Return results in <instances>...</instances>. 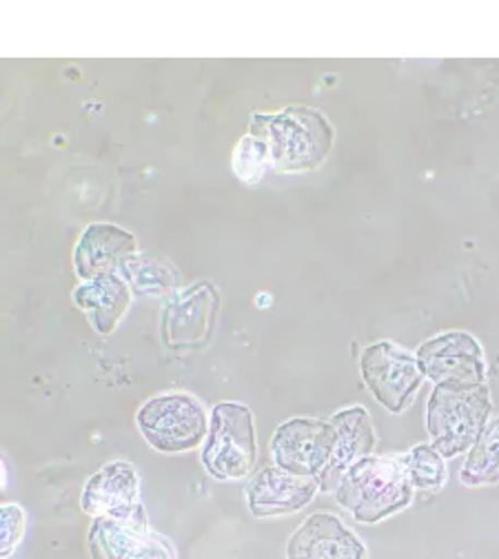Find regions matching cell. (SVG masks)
Returning <instances> with one entry per match:
<instances>
[{
	"instance_id": "1",
	"label": "cell",
	"mask_w": 499,
	"mask_h": 559,
	"mask_svg": "<svg viewBox=\"0 0 499 559\" xmlns=\"http://www.w3.org/2000/svg\"><path fill=\"white\" fill-rule=\"evenodd\" d=\"M251 133L269 143L271 163L277 174L318 169L331 154L333 127L324 114L311 107H287L277 114H256Z\"/></svg>"
},
{
	"instance_id": "2",
	"label": "cell",
	"mask_w": 499,
	"mask_h": 559,
	"mask_svg": "<svg viewBox=\"0 0 499 559\" xmlns=\"http://www.w3.org/2000/svg\"><path fill=\"white\" fill-rule=\"evenodd\" d=\"M335 500L355 522L378 524L413 502V486L400 460L369 455L346 471Z\"/></svg>"
},
{
	"instance_id": "3",
	"label": "cell",
	"mask_w": 499,
	"mask_h": 559,
	"mask_svg": "<svg viewBox=\"0 0 499 559\" xmlns=\"http://www.w3.org/2000/svg\"><path fill=\"white\" fill-rule=\"evenodd\" d=\"M492 411L490 393L484 384L455 389L436 386L426 404V431L444 460L458 457L477 442Z\"/></svg>"
},
{
	"instance_id": "4",
	"label": "cell",
	"mask_w": 499,
	"mask_h": 559,
	"mask_svg": "<svg viewBox=\"0 0 499 559\" xmlns=\"http://www.w3.org/2000/svg\"><path fill=\"white\" fill-rule=\"evenodd\" d=\"M200 460L206 473L221 481H236L251 475L258 460V442L249 406L221 402L211 408Z\"/></svg>"
},
{
	"instance_id": "5",
	"label": "cell",
	"mask_w": 499,
	"mask_h": 559,
	"mask_svg": "<svg viewBox=\"0 0 499 559\" xmlns=\"http://www.w3.org/2000/svg\"><path fill=\"white\" fill-rule=\"evenodd\" d=\"M135 425L158 453L176 455L198 449L209 433V415L189 393H163L140 406Z\"/></svg>"
},
{
	"instance_id": "6",
	"label": "cell",
	"mask_w": 499,
	"mask_h": 559,
	"mask_svg": "<svg viewBox=\"0 0 499 559\" xmlns=\"http://www.w3.org/2000/svg\"><path fill=\"white\" fill-rule=\"evenodd\" d=\"M360 373L369 391L389 413H404L424 382L417 358L393 342L367 346L360 358Z\"/></svg>"
},
{
	"instance_id": "7",
	"label": "cell",
	"mask_w": 499,
	"mask_h": 559,
	"mask_svg": "<svg viewBox=\"0 0 499 559\" xmlns=\"http://www.w3.org/2000/svg\"><path fill=\"white\" fill-rule=\"evenodd\" d=\"M417 365L436 386L468 389L484 384L486 362L479 342L466 331H447L417 348Z\"/></svg>"
},
{
	"instance_id": "8",
	"label": "cell",
	"mask_w": 499,
	"mask_h": 559,
	"mask_svg": "<svg viewBox=\"0 0 499 559\" xmlns=\"http://www.w3.org/2000/svg\"><path fill=\"white\" fill-rule=\"evenodd\" d=\"M331 423L313 417H294L282 423L271 440V455L277 468L302 477H318L335 449Z\"/></svg>"
},
{
	"instance_id": "9",
	"label": "cell",
	"mask_w": 499,
	"mask_h": 559,
	"mask_svg": "<svg viewBox=\"0 0 499 559\" xmlns=\"http://www.w3.org/2000/svg\"><path fill=\"white\" fill-rule=\"evenodd\" d=\"M320 491L316 477L294 475L277 466L258 471L247 484V507L253 518H280L302 511Z\"/></svg>"
},
{
	"instance_id": "10",
	"label": "cell",
	"mask_w": 499,
	"mask_h": 559,
	"mask_svg": "<svg viewBox=\"0 0 499 559\" xmlns=\"http://www.w3.org/2000/svg\"><path fill=\"white\" fill-rule=\"evenodd\" d=\"M81 509L92 518L131 520L142 511L140 475L131 462H109L83 488Z\"/></svg>"
},
{
	"instance_id": "11",
	"label": "cell",
	"mask_w": 499,
	"mask_h": 559,
	"mask_svg": "<svg viewBox=\"0 0 499 559\" xmlns=\"http://www.w3.org/2000/svg\"><path fill=\"white\" fill-rule=\"evenodd\" d=\"M329 423L335 429V449L329 464L316 477L320 484V491L331 493L340 486L342 477L351 466L360 460L369 457L376 449V429L371 423V415L365 406H348L331 415Z\"/></svg>"
},
{
	"instance_id": "12",
	"label": "cell",
	"mask_w": 499,
	"mask_h": 559,
	"mask_svg": "<svg viewBox=\"0 0 499 559\" xmlns=\"http://www.w3.org/2000/svg\"><path fill=\"white\" fill-rule=\"evenodd\" d=\"M367 546L340 518L311 515L289 539L287 559H367Z\"/></svg>"
},
{
	"instance_id": "13",
	"label": "cell",
	"mask_w": 499,
	"mask_h": 559,
	"mask_svg": "<svg viewBox=\"0 0 499 559\" xmlns=\"http://www.w3.org/2000/svg\"><path fill=\"white\" fill-rule=\"evenodd\" d=\"M133 253H138V242L131 231L111 223H94L83 231L74 249V269L83 283H90L118 273L120 264Z\"/></svg>"
},
{
	"instance_id": "14",
	"label": "cell",
	"mask_w": 499,
	"mask_h": 559,
	"mask_svg": "<svg viewBox=\"0 0 499 559\" xmlns=\"http://www.w3.org/2000/svg\"><path fill=\"white\" fill-rule=\"evenodd\" d=\"M131 287L120 273L103 275L74 289V305L87 313L92 326L100 335H111L131 305Z\"/></svg>"
},
{
	"instance_id": "15",
	"label": "cell",
	"mask_w": 499,
	"mask_h": 559,
	"mask_svg": "<svg viewBox=\"0 0 499 559\" xmlns=\"http://www.w3.org/2000/svg\"><path fill=\"white\" fill-rule=\"evenodd\" d=\"M218 307L216 292L209 285L191 287L178 294L165 313V337L171 346H193L209 333L213 309Z\"/></svg>"
},
{
	"instance_id": "16",
	"label": "cell",
	"mask_w": 499,
	"mask_h": 559,
	"mask_svg": "<svg viewBox=\"0 0 499 559\" xmlns=\"http://www.w3.org/2000/svg\"><path fill=\"white\" fill-rule=\"evenodd\" d=\"M150 533L147 515L142 509L131 520L94 518L90 528V552L92 559H127L133 548Z\"/></svg>"
},
{
	"instance_id": "17",
	"label": "cell",
	"mask_w": 499,
	"mask_h": 559,
	"mask_svg": "<svg viewBox=\"0 0 499 559\" xmlns=\"http://www.w3.org/2000/svg\"><path fill=\"white\" fill-rule=\"evenodd\" d=\"M133 294L165 296L176 287V271L161 258L150 253L129 255L118 271Z\"/></svg>"
},
{
	"instance_id": "18",
	"label": "cell",
	"mask_w": 499,
	"mask_h": 559,
	"mask_svg": "<svg viewBox=\"0 0 499 559\" xmlns=\"http://www.w3.org/2000/svg\"><path fill=\"white\" fill-rule=\"evenodd\" d=\"M460 479L471 488L492 486L499 481V415L490 419L477 442L471 447Z\"/></svg>"
},
{
	"instance_id": "19",
	"label": "cell",
	"mask_w": 499,
	"mask_h": 559,
	"mask_svg": "<svg viewBox=\"0 0 499 559\" xmlns=\"http://www.w3.org/2000/svg\"><path fill=\"white\" fill-rule=\"evenodd\" d=\"M406 477L419 491H442L449 473L447 462L433 444H417L402 460Z\"/></svg>"
},
{
	"instance_id": "20",
	"label": "cell",
	"mask_w": 499,
	"mask_h": 559,
	"mask_svg": "<svg viewBox=\"0 0 499 559\" xmlns=\"http://www.w3.org/2000/svg\"><path fill=\"white\" fill-rule=\"evenodd\" d=\"M273 167L269 143L262 135H245L234 152V174L245 185H258L266 169Z\"/></svg>"
},
{
	"instance_id": "21",
	"label": "cell",
	"mask_w": 499,
	"mask_h": 559,
	"mask_svg": "<svg viewBox=\"0 0 499 559\" xmlns=\"http://www.w3.org/2000/svg\"><path fill=\"white\" fill-rule=\"evenodd\" d=\"M27 528L25 511L16 504H5L0 511V555L3 559L12 557V552L19 548L23 535Z\"/></svg>"
},
{
	"instance_id": "22",
	"label": "cell",
	"mask_w": 499,
	"mask_h": 559,
	"mask_svg": "<svg viewBox=\"0 0 499 559\" xmlns=\"http://www.w3.org/2000/svg\"><path fill=\"white\" fill-rule=\"evenodd\" d=\"M127 559H176V550L163 535L150 531Z\"/></svg>"
}]
</instances>
